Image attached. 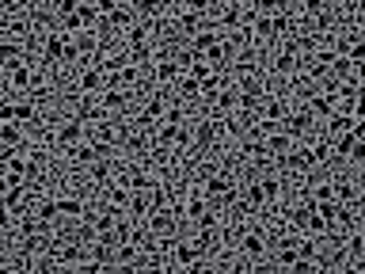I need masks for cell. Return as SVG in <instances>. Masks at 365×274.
<instances>
[{"label": "cell", "mask_w": 365, "mask_h": 274, "mask_svg": "<svg viewBox=\"0 0 365 274\" xmlns=\"http://www.w3.org/2000/svg\"><path fill=\"white\" fill-rule=\"evenodd\" d=\"M293 145H297V137H293V133H285V130H274V133L267 137V152H270L274 160H282L285 152L293 149Z\"/></svg>", "instance_id": "5bb4252c"}, {"label": "cell", "mask_w": 365, "mask_h": 274, "mask_svg": "<svg viewBox=\"0 0 365 274\" xmlns=\"http://www.w3.org/2000/svg\"><path fill=\"white\" fill-rule=\"evenodd\" d=\"M300 8H305V16H312V19H316L320 12L327 8V4H324V0H300Z\"/></svg>", "instance_id": "f35d334b"}, {"label": "cell", "mask_w": 365, "mask_h": 274, "mask_svg": "<svg viewBox=\"0 0 365 274\" xmlns=\"http://www.w3.org/2000/svg\"><path fill=\"white\" fill-rule=\"evenodd\" d=\"M346 58L354 61V65H362V61H365V38H354V42H346Z\"/></svg>", "instance_id": "e575fe53"}, {"label": "cell", "mask_w": 365, "mask_h": 274, "mask_svg": "<svg viewBox=\"0 0 365 274\" xmlns=\"http://www.w3.org/2000/svg\"><path fill=\"white\" fill-rule=\"evenodd\" d=\"M252 31H255V42H278V34H274V16H267V12H259V16L252 19Z\"/></svg>", "instance_id": "e0dca14e"}, {"label": "cell", "mask_w": 365, "mask_h": 274, "mask_svg": "<svg viewBox=\"0 0 365 274\" xmlns=\"http://www.w3.org/2000/svg\"><path fill=\"white\" fill-rule=\"evenodd\" d=\"M130 88H107L103 91V107L111 111V115H126V111H130Z\"/></svg>", "instance_id": "4fadbf2b"}, {"label": "cell", "mask_w": 365, "mask_h": 274, "mask_svg": "<svg viewBox=\"0 0 365 274\" xmlns=\"http://www.w3.org/2000/svg\"><path fill=\"white\" fill-rule=\"evenodd\" d=\"M0 122H16V100L0 103Z\"/></svg>", "instance_id": "ab89813d"}, {"label": "cell", "mask_w": 365, "mask_h": 274, "mask_svg": "<svg viewBox=\"0 0 365 274\" xmlns=\"http://www.w3.org/2000/svg\"><path fill=\"white\" fill-rule=\"evenodd\" d=\"M126 42H130V46H145V42H148V27L145 23L126 27Z\"/></svg>", "instance_id": "d6a6232c"}, {"label": "cell", "mask_w": 365, "mask_h": 274, "mask_svg": "<svg viewBox=\"0 0 365 274\" xmlns=\"http://www.w3.org/2000/svg\"><path fill=\"white\" fill-rule=\"evenodd\" d=\"M171 259H175L171 266H179V271H190L195 263H202V259H210V255H206L198 244H175V248H171Z\"/></svg>", "instance_id": "8992f818"}, {"label": "cell", "mask_w": 365, "mask_h": 274, "mask_svg": "<svg viewBox=\"0 0 365 274\" xmlns=\"http://www.w3.org/2000/svg\"><path fill=\"white\" fill-rule=\"evenodd\" d=\"M267 248H270V240L263 236V229L243 233V240H240V255H247V259H263V255H267Z\"/></svg>", "instance_id": "30bf717a"}, {"label": "cell", "mask_w": 365, "mask_h": 274, "mask_svg": "<svg viewBox=\"0 0 365 274\" xmlns=\"http://www.w3.org/2000/svg\"><path fill=\"white\" fill-rule=\"evenodd\" d=\"M122 183H126L130 191H148V187H156V183H153V175H148V168H137V164H133L130 172L122 175Z\"/></svg>", "instance_id": "2e32d148"}, {"label": "cell", "mask_w": 365, "mask_h": 274, "mask_svg": "<svg viewBox=\"0 0 365 274\" xmlns=\"http://www.w3.org/2000/svg\"><path fill=\"white\" fill-rule=\"evenodd\" d=\"M54 255L61 259V266H65V271H69V266H84V259H88V251H84L80 244H61V240H57V244H54Z\"/></svg>", "instance_id": "7c38bea8"}, {"label": "cell", "mask_w": 365, "mask_h": 274, "mask_svg": "<svg viewBox=\"0 0 365 274\" xmlns=\"http://www.w3.org/2000/svg\"><path fill=\"white\" fill-rule=\"evenodd\" d=\"M350 130H354V115L350 111H335L327 118V137H339V133H350Z\"/></svg>", "instance_id": "ffe728a7"}, {"label": "cell", "mask_w": 365, "mask_h": 274, "mask_svg": "<svg viewBox=\"0 0 365 274\" xmlns=\"http://www.w3.org/2000/svg\"><path fill=\"white\" fill-rule=\"evenodd\" d=\"M76 118H80V122H103L107 115H111V111L103 107V95H91V91H80V103H76V111H73Z\"/></svg>", "instance_id": "3957f363"}, {"label": "cell", "mask_w": 365, "mask_h": 274, "mask_svg": "<svg viewBox=\"0 0 365 274\" xmlns=\"http://www.w3.org/2000/svg\"><path fill=\"white\" fill-rule=\"evenodd\" d=\"M335 198H339L342 206H350V202L362 198V191H357V183H354V179H335Z\"/></svg>", "instance_id": "4316f807"}, {"label": "cell", "mask_w": 365, "mask_h": 274, "mask_svg": "<svg viewBox=\"0 0 365 274\" xmlns=\"http://www.w3.org/2000/svg\"><path fill=\"white\" fill-rule=\"evenodd\" d=\"M206 194L210 198H236V175L232 172H213L206 179Z\"/></svg>", "instance_id": "277c9868"}, {"label": "cell", "mask_w": 365, "mask_h": 274, "mask_svg": "<svg viewBox=\"0 0 365 274\" xmlns=\"http://www.w3.org/2000/svg\"><path fill=\"white\" fill-rule=\"evenodd\" d=\"M221 88H225V80H221V73H213V76H206L202 80V95H206V103H213L221 95Z\"/></svg>", "instance_id": "f546056e"}, {"label": "cell", "mask_w": 365, "mask_h": 274, "mask_svg": "<svg viewBox=\"0 0 365 274\" xmlns=\"http://www.w3.org/2000/svg\"><path fill=\"white\" fill-rule=\"evenodd\" d=\"M164 122H183V111H179V107H171L168 115H164Z\"/></svg>", "instance_id": "f6af8a7d"}, {"label": "cell", "mask_w": 365, "mask_h": 274, "mask_svg": "<svg viewBox=\"0 0 365 274\" xmlns=\"http://www.w3.org/2000/svg\"><path fill=\"white\" fill-rule=\"evenodd\" d=\"M312 194H316L320 202H324V198H335V179H320L316 187H312Z\"/></svg>", "instance_id": "d590c367"}, {"label": "cell", "mask_w": 365, "mask_h": 274, "mask_svg": "<svg viewBox=\"0 0 365 274\" xmlns=\"http://www.w3.org/2000/svg\"><path fill=\"white\" fill-rule=\"evenodd\" d=\"M263 118H270V122H285V118H289V103L267 95V100H263Z\"/></svg>", "instance_id": "44dd1931"}, {"label": "cell", "mask_w": 365, "mask_h": 274, "mask_svg": "<svg viewBox=\"0 0 365 274\" xmlns=\"http://www.w3.org/2000/svg\"><path fill=\"white\" fill-rule=\"evenodd\" d=\"M297 248H300V255H305V259H320V244H316V240H312V236H309V233H305V240H300V244H297Z\"/></svg>", "instance_id": "8d00e7d4"}, {"label": "cell", "mask_w": 365, "mask_h": 274, "mask_svg": "<svg viewBox=\"0 0 365 274\" xmlns=\"http://www.w3.org/2000/svg\"><path fill=\"white\" fill-rule=\"evenodd\" d=\"M354 118H365V88L357 91V100H354Z\"/></svg>", "instance_id": "ee69618b"}, {"label": "cell", "mask_w": 365, "mask_h": 274, "mask_svg": "<svg viewBox=\"0 0 365 274\" xmlns=\"http://www.w3.org/2000/svg\"><path fill=\"white\" fill-rule=\"evenodd\" d=\"M34 214H38V221H46V225H54L57 217H61V198H42L38 206H34Z\"/></svg>", "instance_id": "d4e9b609"}, {"label": "cell", "mask_w": 365, "mask_h": 274, "mask_svg": "<svg viewBox=\"0 0 365 274\" xmlns=\"http://www.w3.org/2000/svg\"><path fill=\"white\" fill-rule=\"evenodd\" d=\"M236 69H240V76H247V73H259V54H255V42L240 50V58H236Z\"/></svg>", "instance_id": "484cf974"}, {"label": "cell", "mask_w": 365, "mask_h": 274, "mask_svg": "<svg viewBox=\"0 0 365 274\" xmlns=\"http://www.w3.org/2000/svg\"><path fill=\"white\" fill-rule=\"evenodd\" d=\"M175 27H179V31H183V34H187V38H195V34L198 31H206V23H202V16H198V12H183V16H179L175 19Z\"/></svg>", "instance_id": "7402d4cb"}, {"label": "cell", "mask_w": 365, "mask_h": 274, "mask_svg": "<svg viewBox=\"0 0 365 274\" xmlns=\"http://www.w3.org/2000/svg\"><path fill=\"white\" fill-rule=\"evenodd\" d=\"M236 4H240L243 12H259V0H236Z\"/></svg>", "instance_id": "bcb514c9"}, {"label": "cell", "mask_w": 365, "mask_h": 274, "mask_svg": "<svg viewBox=\"0 0 365 274\" xmlns=\"http://www.w3.org/2000/svg\"><path fill=\"white\" fill-rule=\"evenodd\" d=\"M335 141V157H342V160H350V152H354V145H357V133L350 130V133H339V137H331Z\"/></svg>", "instance_id": "83f0119b"}, {"label": "cell", "mask_w": 365, "mask_h": 274, "mask_svg": "<svg viewBox=\"0 0 365 274\" xmlns=\"http://www.w3.org/2000/svg\"><path fill=\"white\" fill-rule=\"evenodd\" d=\"M289 31H293V16H289V12H274V34H278V38H285Z\"/></svg>", "instance_id": "836d02e7"}, {"label": "cell", "mask_w": 365, "mask_h": 274, "mask_svg": "<svg viewBox=\"0 0 365 274\" xmlns=\"http://www.w3.org/2000/svg\"><path fill=\"white\" fill-rule=\"evenodd\" d=\"M350 164H365V137H357L354 152H350Z\"/></svg>", "instance_id": "b9f144b4"}, {"label": "cell", "mask_w": 365, "mask_h": 274, "mask_svg": "<svg viewBox=\"0 0 365 274\" xmlns=\"http://www.w3.org/2000/svg\"><path fill=\"white\" fill-rule=\"evenodd\" d=\"M187 8H190V12H198V16H206V12L213 8V0H187Z\"/></svg>", "instance_id": "7bdbcfd3"}, {"label": "cell", "mask_w": 365, "mask_h": 274, "mask_svg": "<svg viewBox=\"0 0 365 274\" xmlns=\"http://www.w3.org/2000/svg\"><path fill=\"white\" fill-rule=\"evenodd\" d=\"M88 175H91V183H99V187H111V179H114V164L111 160H96V164L88 168Z\"/></svg>", "instance_id": "cb8c5ba5"}, {"label": "cell", "mask_w": 365, "mask_h": 274, "mask_svg": "<svg viewBox=\"0 0 365 274\" xmlns=\"http://www.w3.org/2000/svg\"><path fill=\"white\" fill-rule=\"evenodd\" d=\"M80 91H91V95H103L107 91V69L103 65H88L80 73V84H76Z\"/></svg>", "instance_id": "ba28073f"}, {"label": "cell", "mask_w": 365, "mask_h": 274, "mask_svg": "<svg viewBox=\"0 0 365 274\" xmlns=\"http://www.w3.org/2000/svg\"><path fill=\"white\" fill-rule=\"evenodd\" d=\"M316 149H312L309 141H297L289 152H285L282 160H278V168H285V172H309V168H316Z\"/></svg>", "instance_id": "7a4b0ae2"}, {"label": "cell", "mask_w": 365, "mask_h": 274, "mask_svg": "<svg viewBox=\"0 0 365 274\" xmlns=\"http://www.w3.org/2000/svg\"><path fill=\"white\" fill-rule=\"evenodd\" d=\"M137 255H141V244L137 240H126L114 248V266H137Z\"/></svg>", "instance_id": "ac0fdd59"}, {"label": "cell", "mask_w": 365, "mask_h": 274, "mask_svg": "<svg viewBox=\"0 0 365 274\" xmlns=\"http://www.w3.org/2000/svg\"><path fill=\"white\" fill-rule=\"evenodd\" d=\"M312 27H316V31H331V27H335V12L324 8V12L316 16V23H312Z\"/></svg>", "instance_id": "74e56055"}, {"label": "cell", "mask_w": 365, "mask_h": 274, "mask_svg": "<svg viewBox=\"0 0 365 274\" xmlns=\"http://www.w3.org/2000/svg\"><path fill=\"white\" fill-rule=\"evenodd\" d=\"M362 4H365V0H362Z\"/></svg>", "instance_id": "681fc988"}, {"label": "cell", "mask_w": 365, "mask_h": 274, "mask_svg": "<svg viewBox=\"0 0 365 274\" xmlns=\"http://www.w3.org/2000/svg\"><path fill=\"white\" fill-rule=\"evenodd\" d=\"M88 137H91L88 122H80V118H76V115L69 118V122H61V126H57V133H54V141L61 145V149H65V152H73L76 145H80V141H88Z\"/></svg>", "instance_id": "6da1fadb"}, {"label": "cell", "mask_w": 365, "mask_h": 274, "mask_svg": "<svg viewBox=\"0 0 365 274\" xmlns=\"http://www.w3.org/2000/svg\"><path fill=\"white\" fill-rule=\"evenodd\" d=\"M331 73H335V80H350V73H354V61H350L346 54H339V58L331 61Z\"/></svg>", "instance_id": "1f68e13d"}, {"label": "cell", "mask_w": 365, "mask_h": 274, "mask_svg": "<svg viewBox=\"0 0 365 274\" xmlns=\"http://www.w3.org/2000/svg\"><path fill=\"white\" fill-rule=\"evenodd\" d=\"M263 202H267L263 183H247V187H243V206H240V214H252V209L263 206Z\"/></svg>", "instance_id": "d6986e66"}, {"label": "cell", "mask_w": 365, "mask_h": 274, "mask_svg": "<svg viewBox=\"0 0 365 274\" xmlns=\"http://www.w3.org/2000/svg\"><path fill=\"white\" fill-rule=\"evenodd\" d=\"M354 23H357V27H362V31H365V4H362V12H357V16H354Z\"/></svg>", "instance_id": "7dc6e473"}, {"label": "cell", "mask_w": 365, "mask_h": 274, "mask_svg": "<svg viewBox=\"0 0 365 274\" xmlns=\"http://www.w3.org/2000/svg\"><path fill=\"white\" fill-rule=\"evenodd\" d=\"M175 91H179V100H202V80H198V76H190V73H183L175 80Z\"/></svg>", "instance_id": "9a60e30c"}, {"label": "cell", "mask_w": 365, "mask_h": 274, "mask_svg": "<svg viewBox=\"0 0 365 274\" xmlns=\"http://www.w3.org/2000/svg\"><path fill=\"white\" fill-rule=\"evenodd\" d=\"M183 73H187V69L179 65V58H171V54H168V58H160V61L153 65V80H156V84H175Z\"/></svg>", "instance_id": "9c48e42d"}, {"label": "cell", "mask_w": 365, "mask_h": 274, "mask_svg": "<svg viewBox=\"0 0 365 274\" xmlns=\"http://www.w3.org/2000/svg\"><path fill=\"white\" fill-rule=\"evenodd\" d=\"M259 183H263V191H267V202H278V198H282V179H278V175L267 172Z\"/></svg>", "instance_id": "4dcf8cb0"}, {"label": "cell", "mask_w": 365, "mask_h": 274, "mask_svg": "<svg viewBox=\"0 0 365 274\" xmlns=\"http://www.w3.org/2000/svg\"><path fill=\"white\" fill-rule=\"evenodd\" d=\"M190 42H195V54H202V58H206V50H210V46H217L221 38H217V34L210 31V27H206V31H198V34H195V38H190Z\"/></svg>", "instance_id": "f1b7e54d"}, {"label": "cell", "mask_w": 365, "mask_h": 274, "mask_svg": "<svg viewBox=\"0 0 365 274\" xmlns=\"http://www.w3.org/2000/svg\"><path fill=\"white\" fill-rule=\"evenodd\" d=\"M312 118H316V115H312L309 103H305L300 111H289V118L282 122V130H285V133H293V137H305V133L312 130Z\"/></svg>", "instance_id": "52a82bcc"}, {"label": "cell", "mask_w": 365, "mask_h": 274, "mask_svg": "<svg viewBox=\"0 0 365 274\" xmlns=\"http://www.w3.org/2000/svg\"><path fill=\"white\" fill-rule=\"evenodd\" d=\"M309 111L316 118H331L335 111H339V95H331V91H312V95H309Z\"/></svg>", "instance_id": "8fae6325"}, {"label": "cell", "mask_w": 365, "mask_h": 274, "mask_svg": "<svg viewBox=\"0 0 365 274\" xmlns=\"http://www.w3.org/2000/svg\"><path fill=\"white\" fill-rule=\"evenodd\" d=\"M61 217H65V221H84V217H88L84 198H73V194H69V198H61Z\"/></svg>", "instance_id": "603a6c76"}, {"label": "cell", "mask_w": 365, "mask_h": 274, "mask_svg": "<svg viewBox=\"0 0 365 274\" xmlns=\"http://www.w3.org/2000/svg\"><path fill=\"white\" fill-rule=\"evenodd\" d=\"M145 221H148V229H153V236H168L171 229L179 225V209L160 206V209H153V214H148Z\"/></svg>", "instance_id": "5b68a950"}, {"label": "cell", "mask_w": 365, "mask_h": 274, "mask_svg": "<svg viewBox=\"0 0 365 274\" xmlns=\"http://www.w3.org/2000/svg\"><path fill=\"white\" fill-rule=\"evenodd\" d=\"M293 271H297V274H312V271H316V259H305V255H300L297 263H293Z\"/></svg>", "instance_id": "60d3db41"}, {"label": "cell", "mask_w": 365, "mask_h": 274, "mask_svg": "<svg viewBox=\"0 0 365 274\" xmlns=\"http://www.w3.org/2000/svg\"><path fill=\"white\" fill-rule=\"evenodd\" d=\"M362 236H365V229H362Z\"/></svg>", "instance_id": "c3c4849f"}]
</instances>
